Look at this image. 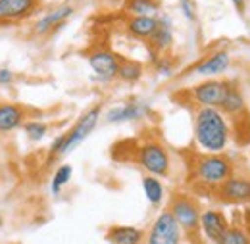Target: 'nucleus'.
Listing matches in <instances>:
<instances>
[{
    "instance_id": "1",
    "label": "nucleus",
    "mask_w": 250,
    "mask_h": 244,
    "mask_svg": "<svg viewBox=\"0 0 250 244\" xmlns=\"http://www.w3.org/2000/svg\"><path fill=\"white\" fill-rule=\"evenodd\" d=\"M194 137L198 146L208 154H219L229 142V125L218 108H200L194 118Z\"/></svg>"
},
{
    "instance_id": "2",
    "label": "nucleus",
    "mask_w": 250,
    "mask_h": 244,
    "mask_svg": "<svg viewBox=\"0 0 250 244\" xmlns=\"http://www.w3.org/2000/svg\"><path fill=\"white\" fill-rule=\"evenodd\" d=\"M196 175L206 184H223L229 177H233V163L219 154H208L198 160Z\"/></svg>"
},
{
    "instance_id": "3",
    "label": "nucleus",
    "mask_w": 250,
    "mask_h": 244,
    "mask_svg": "<svg viewBox=\"0 0 250 244\" xmlns=\"http://www.w3.org/2000/svg\"><path fill=\"white\" fill-rule=\"evenodd\" d=\"M181 237H183L181 225L167 210L156 217L148 235V244H181Z\"/></svg>"
},
{
    "instance_id": "4",
    "label": "nucleus",
    "mask_w": 250,
    "mask_h": 244,
    "mask_svg": "<svg viewBox=\"0 0 250 244\" xmlns=\"http://www.w3.org/2000/svg\"><path fill=\"white\" fill-rule=\"evenodd\" d=\"M98 118H100V106H94L87 114H83L81 120L75 123V127H73L69 133L63 135V144H62V148H60V154H58V156H63V154L71 152L75 146H79V144L91 135V131L96 127Z\"/></svg>"
},
{
    "instance_id": "5",
    "label": "nucleus",
    "mask_w": 250,
    "mask_h": 244,
    "mask_svg": "<svg viewBox=\"0 0 250 244\" xmlns=\"http://www.w3.org/2000/svg\"><path fill=\"white\" fill-rule=\"evenodd\" d=\"M139 162L154 177H166L169 173V158H167V152L160 144H156V142L145 144L141 148Z\"/></svg>"
},
{
    "instance_id": "6",
    "label": "nucleus",
    "mask_w": 250,
    "mask_h": 244,
    "mask_svg": "<svg viewBox=\"0 0 250 244\" xmlns=\"http://www.w3.org/2000/svg\"><path fill=\"white\" fill-rule=\"evenodd\" d=\"M169 212L177 219L181 229L187 231V233H194L200 227V215L202 214H200L198 206L192 200H188L187 196H177L171 202V210Z\"/></svg>"
},
{
    "instance_id": "7",
    "label": "nucleus",
    "mask_w": 250,
    "mask_h": 244,
    "mask_svg": "<svg viewBox=\"0 0 250 244\" xmlns=\"http://www.w3.org/2000/svg\"><path fill=\"white\" fill-rule=\"evenodd\" d=\"M227 89V83L218 79H208L192 89V98L202 106V108H218L223 94Z\"/></svg>"
},
{
    "instance_id": "8",
    "label": "nucleus",
    "mask_w": 250,
    "mask_h": 244,
    "mask_svg": "<svg viewBox=\"0 0 250 244\" xmlns=\"http://www.w3.org/2000/svg\"><path fill=\"white\" fill-rule=\"evenodd\" d=\"M200 229L204 233V237L212 243H218L219 239L225 235V231L229 229V223L225 219V215L218 210H206L200 215Z\"/></svg>"
},
{
    "instance_id": "9",
    "label": "nucleus",
    "mask_w": 250,
    "mask_h": 244,
    "mask_svg": "<svg viewBox=\"0 0 250 244\" xmlns=\"http://www.w3.org/2000/svg\"><path fill=\"white\" fill-rule=\"evenodd\" d=\"M219 196L227 202H250V179L229 177L219 186Z\"/></svg>"
},
{
    "instance_id": "10",
    "label": "nucleus",
    "mask_w": 250,
    "mask_h": 244,
    "mask_svg": "<svg viewBox=\"0 0 250 244\" xmlns=\"http://www.w3.org/2000/svg\"><path fill=\"white\" fill-rule=\"evenodd\" d=\"M89 63H91V67H93V71L96 75H100L104 79H114L118 75V71H120V63L122 61L108 50H98V52L89 56Z\"/></svg>"
},
{
    "instance_id": "11",
    "label": "nucleus",
    "mask_w": 250,
    "mask_h": 244,
    "mask_svg": "<svg viewBox=\"0 0 250 244\" xmlns=\"http://www.w3.org/2000/svg\"><path fill=\"white\" fill-rule=\"evenodd\" d=\"M229 63H231L229 52L218 50V52H214L212 56L204 58L200 63H196L192 71L198 73V75H219V73H223V71L229 67Z\"/></svg>"
},
{
    "instance_id": "12",
    "label": "nucleus",
    "mask_w": 250,
    "mask_h": 244,
    "mask_svg": "<svg viewBox=\"0 0 250 244\" xmlns=\"http://www.w3.org/2000/svg\"><path fill=\"white\" fill-rule=\"evenodd\" d=\"M146 112H148V106H146V104L131 102V104H124V106L112 108V110L106 114V122H110V123L135 122V120H141Z\"/></svg>"
},
{
    "instance_id": "13",
    "label": "nucleus",
    "mask_w": 250,
    "mask_h": 244,
    "mask_svg": "<svg viewBox=\"0 0 250 244\" xmlns=\"http://www.w3.org/2000/svg\"><path fill=\"white\" fill-rule=\"evenodd\" d=\"M218 110L225 116H239L245 112V98L235 85L227 83V89H225V94L219 102Z\"/></svg>"
},
{
    "instance_id": "14",
    "label": "nucleus",
    "mask_w": 250,
    "mask_h": 244,
    "mask_svg": "<svg viewBox=\"0 0 250 244\" xmlns=\"http://www.w3.org/2000/svg\"><path fill=\"white\" fill-rule=\"evenodd\" d=\"M71 14H73V8H71V6H60V8L52 10L50 14H46L44 18H41V20L37 21V25H35V31H37L39 35H44V33L56 29V27H62L63 21H65Z\"/></svg>"
},
{
    "instance_id": "15",
    "label": "nucleus",
    "mask_w": 250,
    "mask_h": 244,
    "mask_svg": "<svg viewBox=\"0 0 250 244\" xmlns=\"http://www.w3.org/2000/svg\"><path fill=\"white\" fill-rule=\"evenodd\" d=\"M35 0H0V20H18L29 16Z\"/></svg>"
},
{
    "instance_id": "16",
    "label": "nucleus",
    "mask_w": 250,
    "mask_h": 244,
    "mask_svg": "<svg viewBox=\"0 0 250 244\" xmlns=\"http://www.w3.org/2000/svg\"><path fill=\"white\" fill-rule=\"evenodd\" d=\"M106 241L110 244H141L143 233L137 227H112L106 233Z\"/></svg>"
},
{
    "instance_id": "17",
    "label": "nucleus",
    "mask_w": 250,
    "mask_h": 244,
    "mask_svg": "<svg viewBox=\"0 0 250 244\" xmlns=\"http://www.w3.org/2000/svg\"><path fill=\"white\" fill-rule=\"evenodd\" d=\"M173 44V31H171V20L167 16L158 18V29L152 35V46L156 50H167Z\"/></svg>"
},
{
    "instance_id": "18",
    "label": "nucleus",
    "mask_w": 250,
    "mask_h": 244,
    "mask_svg": "<svg viewBox=\"0 0 250 244\" xmlns=\"http://www.w3.org/2000/svg\"><path fill=\"white\" fill-rule=\"evenodd\" d=\"M23 112L16 104H2L0 106V131H12L21 125Z\"/></svg>"
},
{
    "instance_id": "19",
    "label": "nucleus",
    "mask_w": 250,
    "mask_h": 244,
    "mask_svg": "<svg viewBox=\"0 0 250 244\" xmlns=\"http://www.w3.org/2000/svg\"><path fill=\"white\" fill-rule=\"evenodd\" d=\"M127 27L131 35L139 39H152L158 29V18H133Z\"/></svg>"
},
{
    "instance_id": "20",
    "label": "nucleus",
    "mask_w": 250,
    "mask_h": 244,
    "mask_svg": "<svg viewBox=\"0 0 250 244\" xmlns=\"http://www.w3.org/2000/svg\"><path fill=\"white\" fill-rule=\"evenodd\" d=\"M158 10V0H127V12H131L135 18H156Z\"/></svg>"
},
{
    "instance_id": "21",
    "label": "nucleus",
    "mask_w": 250,
    "mask_h": 244,
    "mask_svg": "<svg viewBox=\"0 0 250 244\" xmlns=\"http://www.w3.org/2000/svg\"><path fill=\"white\" fill-rule=\"evenodd\" d=\"M143 188H145V194L148 198L150 204H160L162 198H164V186L158 181L154 175H146L143 177Z\"/></svg>"
},
{
    "instance_id": "22",
    "label": "nucleus",
    "mask_w": 250,
    "mask_h": 244,
    "mask_svg": "<svg viewBox=\"0 0 250 244\" xmlns=\"http://www.w3.org/2000/svg\"><path fill=\"white\" fill-rule=\"evenodd\" d=\"M143 75V67L137 63V61H122L120 63V71H118V77L129 81V83H135L139 81V77Z\"/></svg>"
},
{
    "instance_id": "23",
    "label": "nucleus",
    "mask_w": 250,
    "mask_h": 244,
    "mask_svg": "<svg viewBox=\"0 0 250 244\" xmlns=\"http://www.w3.org/2000/svg\"><path fill=\"white\" fill-rule=\"evenodd\" d=\"M216 244H250V237L243 229H233V227H229V229L225 231V235H223Z\"/></svg>"
},
{
    "instance_id": "24",
    "label": "nucleus",
    "mask_w": 250,
    "mask_h": 244,
    "mask_svg": "<svg viewBox=\"0 0 250 244\" xmlns=\"http://www.w3.org/2000/svg\"><path fill=\"white\" fill-rule=\"evenodd\" d=\"M71 173H73L71 165H62V167L56 169V173L52 177V194H58L62 190L63 184L71 179Z\"/></svg>"
},
{
    "instance_id": "25",
    "label": "nucleus",
    "mask_w": 250,
    "mask_h": 244,
    "mask_svg": "<svg viewBox=\"0 0 250 244\" xmlns=\"http://www.w3.org/2000/svg\"><path fill=\"white\" fill-rule=\"evenodd\" d=\"M25 133H27V137L33 139V141H41L46 135V125L41 122H29L25 123Z\"/></svg>"
},
{
    "instance_id": "26",
    "label": "nucleus",
    "mask_w": 250,
    "mask_h": 244,
    "mask_svg": "<svg viewBox=\"0 0 250 244\" xmlns=\"http://www.w3.org/2000/svg\"><path fill=\"white\" fill-rule=\"evenodd\" d=\"M179 8H181V12L185 14L187 20H190V21L196 20V4H194V0H179Z\"/></svg>"
},
{
    "instance_id": "27",
    "label": "nucleus",
    "mask_w": 250,
    "mask_h": 244,
    "mask_svg": "<svg viewBox=\"0 0 250 244\" xmlns=\"http://www.w3.org/2000/svg\"><path fill=\"white\" fill-rule=\"evenodd\" d=\"M158 71L162 73V75H166V77H169L171 75V65H169V61L164 60V58H160V61L156 63Z\"/></svg>"
},
{
    "instance_id": "28",
    "label": "nucleus",
    "mask_w": 250,
    "mask_h": 244,
    "mask_svg": "<svg viewBox=\"0 0 250 244\" xmlns=\"http://www.w3.org/2000/svg\"><path fill=\"white\" fill-rule=\"evenodd\" d=\"M14 79V73L10 69H0V85H10Z\"/></svg>"
},
{
    "instance_id": "29",
    "label": "nucleus",
    "mask_w": 250,
    "mask_h": 244,
    "mask_svg": "<svg viewBox=\"0 0 250 244\" xmlns=\"http://www.w3.org/2000/svg\"><path fill=\"white\" fill-rule=\"evenodd\" d=\"M231 2H233L235 10H237L239 14H245V10H247V0H231Z\"/></svg>"
},
{
    "instance_id": "30",
    "label": "nucleus",
    "mask_w": 250,
    "mask_h": 244,
    "mask_svg": "<svg viewBox=\"0 0 250 244\" xmlns=\"http://www.w3.org/2000/svg\"><path fill=\"white\" fill-rule=\"evenodd\" d=\"M0 225H2V217H0Z\"/></svg>"
},
{
    "instance_id": "31",
    "label": "nucleus",
    "mask_w": 250,
    "mask_h": 244,
    "mask_svg": "<svg viewBox=\"0 0 250 244\" xmlns=\"http://www.w3.org/2000/svg\"><path fill=\"white\" fill-rule=\"evenodd\" d=\"M188 244H194V243H188Z\"/></svg>"
}]
</instances>
